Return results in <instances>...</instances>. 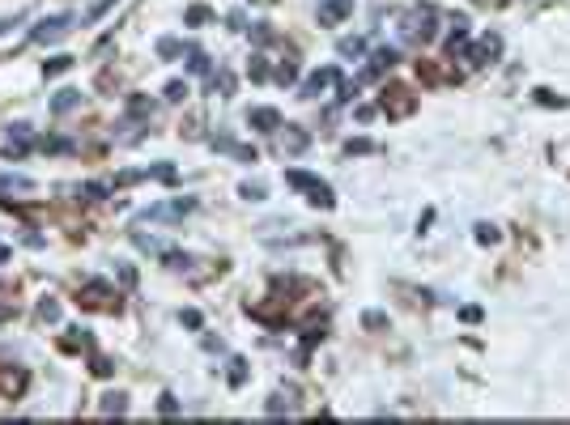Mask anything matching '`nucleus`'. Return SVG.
I'll return each mask as SVG.
<instances>
[{
	"label": "nucleus",
	"instance_id": "f257e3e1",
	"mask_svg": "<svg viewBox=\"0 0 570 425\" xmlns=\"http://www.w3.org/2000/svg\"><path fill=\"white\" fill-rule=\"evenodd\" d=\"M434 22H439V13H434L430 5H413V9H404V13H400L396 30H400V38H404V43L426 47V43L434 38Z\"/></svg>",
	"mask_w": 570,
	"mask_h": 425
},
{
	"label": "nucleus",
	"instance_id": "f03ea898",
	"mask_svg": "<svg viewBox=\"0 0 570 425\" xmlns=\"http://www.w3.org/2000/svg\"><path fill=\"white\" fill-rule=\"evenodd\" d=\"M285 183H290L294 192H302L315 208H332V204H336L332 187H328L324 179H315V175H306V171H285Z\"/></svg>",
	"mask_w": 570,
	"mask_h": 425
},
{
	"label": "nucleus",
	"instance_id": "7ed1b4c3",
	"mask_svg": "<svg viewBox=\"0 0 570 425\" xmlns=\"http://www.w3.org/2000/svg\"><path fill=\"white\" fill-rule=\"evenodd\" d=\"M464 60H469L473 69L498 64V60H502V34H498V30H485L477 43H469V47H464Z\"/></svg>",
	"mask_w": 570,
	"mask_h": 425
},
{
	"label": "nucleus",
	"instance_id": "20e7f679",
	"mask_svg": "<svg viewBox=\"0 0 570 425\" xmlns=\"http://www.w3.org/2000/svg\"><path fill=\"white\" fill-rule=\"evenodd\" d=\"M379 111H383L387 120H404V115L418 111V94H408L404 85H387V89L379 94Z\"/></svg>",
	"mask_w": 570,
	"mask_h": 425
},
{
	"label": "nucleus",
	"instance_id": "39448f33",
	"mask_svg": "<svg viewBox=\"0 0 570 425\" xmlns=\"http://www.w3.org/2000/svg\"><path fill=\"white\" fill-rule=\"evenodd\" d=\"M192 208H196V200L175 196V200H162V204H149V208L141 212V222H179V217H187Z\"/></svg>",
	"mask_w": 570,
	"mask_h": 425
},
{
	"label": "nucleus",
	"instance_id": "423d86ee",
	"mask_svg": "<svg viewBox=\"0 0 570 425\" xmlns=\"http://www.w3.org/2000/svg\"><path fill=\"white\" fill-rule=\"evenodd\" d=\"M332 85H341V69L336 64H328V69H315V73H311L306 81H302V98H320V94H328Z\"/></svg>",
	"mask_w": 570,
	"mask_h": 425
},
{
	"label": "nucleus",
	"instance_id": "0eeeda50",
	"mask_svg": "<svg viewBox=\"0 0 570 425\" xmlns=\"http://www.w3.org/2000/svg\"><path fill=\"white\" fill-rule=\"evenodd\" d=\"M69 30H73V17H69V13H56V17H43V22L30 30V38H34V43H56V38H64Z\"/></svg>",
	"mask_w": 570,
	"mask_h": 425
},
{
	"label": "nucleus",
	"instance_id": "6e6552de",
	"mask_svg": "<svg viewBox=\"0 0 570 425\" xmlns=\"http://www.w3.org/2000/svg\"><path fill=\"white\" fill-rule=\"evenodd\" d=\"M396 60H400V47H379L375 56H371V64L362 69V81H375V77H383V73H387Z\"/></svg>",
	"mask_w": 570,
	"mask_h": 425
},
{
	"label": "nucleus",
	"instance_id": "1a4fd4ad",
	"mask_svg": "<svg viewBox=\"0 0 570 425\" xmlns=\"http://www.w3.org/2000/svg\"><path fill=\"white\" fill-rule=\"evenodd\" d=\"M213 149H218V153H226V157H238V162H247V166H251V162H260V153H255L251 145H238L234 136H213Z\"/></svg>",
	"mask_w": 570,
	"mask_h": 425
},
{
	"label": "nucleus",
	"instance_id": "9d476101",
	"mask_svg": "<svg viewBox=\"0 0 570 425\" xmlns=\"http://www.w3.org/2000/svg\"><path fill=\"white\" fill-rule=\"evenodd\" d=\"M247 124H251L255 132H277V128H281V111H277V106H251V111H247Z\"/></svg>",
	"mask_w": 570,
	"mask_h": 425
},
{
	"label": "nucleus",
	"instance_id": "9b49d317",
	"mask_svg": "<svg viewBox=\"0 0 570 425\" xmlns=\"http://www.w3.org/2000/svg\"><path fill=\"white\" fill-rule=\"evenodd\" d=\"M353 13V0H320V26H336Z\"/></svg>",
	"mask_w": 570,
	"mask_h": 425
},
{
	"label": "nucleus",
	"instance_id": "f8f14e48",
	"mask_svg": "<svg viewBox=\"0 0 570 425\" xmlns=\"http://www.w3.org/2000/svg\"><path fill=\"white\" fill-rule=\"evenodd\" d=\"M277 132H281V149H285V153H302V149L311 145V132L298 128V124H281Z\"/></svg>",
	"mask_w": 570,
	"mask_h": 425
},
{
	"label": "nucleus",
	"instance_id": "ddd939ff",
	"mask_svg": "<svg viewBox=\"0 0 570 425\" xmlns=\"http://www.w3.org/2000/svg\"><path fill=\"white\" fill-rule=\"evenodd\" d=\"M0 192H13V196H34L38 183L30 175H0Z\"/></svg>",
	"mask_w": 570,
	"mask_h": 425
},
{
	"label": "nucleus",
	"instance_id": "4468645a",
	"mask_svg": "<svg viewBox=\"0 0 570 425\" xmlns=\"http://www.w3.org/2000/svg\"><path fill=\"white\" fill-rule=\"evenodd\" d=\"M98 412H102V417H124V412H128V396H124V391H107V396L98 400Z\"/></svg>",
	"mask_w": 570,
	"mask_h": 425
},
{
	"label": "nucleus",
	"instance_id": "2eb2a0df",
	"mask_svg": "<svg viewBox=\"0 0 570 425\" xmlns=\"http://www.w3.org/2000/svg\"><path fill=\"white\" fill-rule=\"evenodd\" d=\"M73 106H81V89H60L56 98H51V111L56 115H69Z\"/></svg>",
	"mask_w": 570,
	"mask_h": 425
},
{
	"label": "nucleus",
	"instance_id": "dca6fc26",
	"mask_svg": "<svg viewBox=\"0 0 570 425\" xmlns=\"http://www.w3.org/2000/svg\"><path fill=\"white\" fill-rule=\"evenodd\" d=\"M336 56H345V60H362V56H366V38H341V43H336Z\"/></svg>",
	"mask_w": 570,
	"mask_h": 425
},
{
	"label": "nucleus",
	"instance_id": "f3484780",
	"mask_svg": "<svg viewBox=\"0 0 570 425\" xmlns=\"http://www.w3.org/2000/svg\"><path fill=\"white\" fill-rule=\"evenodd\" d=\"M115 5H120V0H94V5H90V9L81 13V26H94L98 17H107V13H111Z\"/></svg>",
	"mask_w": 570,
	"mask_h": 425
},
{
	"label": "nucleus",
	"instance_id": "a211bd4d",
	"mask_svg": "<svg viewBox=\"0 0 570 425\" xmlns=\"http://www.w3.org/2000/svg\"><path fill=\"white\" fill-rule=\"evenodd\" d=\"M187 73H196V77H204V73H213L209 56H204L200 47H187Z\"/></svg>",
	"mask_w": 570,
	"mask_h": 425
},
{
	"label": "nucleus",
	"instance_id": "6ab92c4d",
	"mask_svg": "<svg viewBox=\"0 0 570 425\" xmlns=\"http://www.w3.org/2000/svg\"><path fill=\"white\" fill-rule=\"evenodd\" d=\"M183 22H187V26H209V22H213V9H209V5H192V9L183 13Z\"/></svg>",
	"mask_w": 570,
	"mask_h": 425
},
{
	"label": "nucleus",
	"instance_id": "aec40b11",
	"mask_svg": "<svg viewBox=\"0 0 570 425\" xmlns=\"http://www.w3.org/2000/svg\"><path fill=\"white\" fill-rule=\"evenodd\" d=\"M73 69V56H51V60H43V77H60V73H69Z\"/></svg>",
	"mask_w": 570,
	"mask_h": 425
},
{
	"label": "nucleus",
	"instance_id": "412c9836",
	"mask_svg": "<svg viewBox=\"0 0 570 425\" xmlns=\"http://www.w3.org/2000/svg\"><path fill=\"white\" fill-rule=\"evenodd\" d=\"M226 379H230V387H243V383H247V361H243V357H230Z\"/></svg>",
	"mask_w": 570,
	"mask_h": 425
},
{
	"label": "nucleus",
	"instance_id": "4be33fe9",
	"mask_svg": "<svg viewBox=\"0 0 570 425\" xmlns=\"http://www.w3.org/2000/svg\"><path fill=\"white\" fill-rule=\"evenodd\" d=\"M158 56L162 60H179L183 56V43L179 38H158Z\"/></svg>",
	"mask_w": 570,
	"mask_h": 425
},
{
	"label": "nucleus",
	"instance_id": "5701e85b",
	"mask_svg": "<svg viewBox=\"0 0 570 425\" xmlns=\"http://www.w3.org/2000/svg\"><path fill=\"white\" fill-rule=\"evenodd\" d=\"M473 230H477V243H481V247H494V243L502 238V230L490 226V222H481V226H473Z\"/></svg>",
	"mask_w": 570,
	"mask_h": 425
},
{
	"label": "nucleus",
	"instance_id": "b1692460",
	"mask_svg": "<svg viewBox=\"0 0 570 425\" xmlns=\"http://www.w3.org/2000/svg\"><path fill=\"white\" fill-rule=\"evenodd\" d=\"M128 115H153V102L141 98V94H132V98H128Z\"/></svg>",
	"mask_w": 570,
	"mask_h": 425
},
{
	"label": "nucleus",
	"instance_id": "393cba45",
	"mask_svg": "<svg viewBox=\"0 0 570 425\" xmlns=\"http://www.w3.org/2000/svg\"><path fill=\"white\" fill-rule=\"evenodd\" d=\"M162 98H166V102H183V98H187V81H166Z\"/></svg>",
	"mask_w": 570,
	"mask_h": 425
},
{
	"label": "nucleus",
	"instance_id": "a878e982",
	"mask_svg": "<svg viewBox=\"0 0 570 425\" xmlns=\"http://www.w3.org/2000/svg\"><path fill=\"white\" fill-rule=\"evenodd\" d=\"M38 319H47V324H56V319H60V302L43 298V302H38Z\"/></svg>",
	"mask_w": 570,
	"mask_h": 425
},
{
	"label": "nucleus",
	"instance_id": "bb28decb",
	"mask_svg": "<svg viewBox=\"0 0 570 425\" xmlns=\"http://www.w3.org/2000/svg\"><path fill=\"white\" fill-rule=\"evenodd\" d=\"M247 73H251V81H269V60H264V56H251V69H247Z\"/></svg>",
	"mask_w": 570,
	"mask_h": 425
},
{
	"label": "nucleus",
	"instance_id": "cd10ccee",
	"mask_svg": "<svg viewBox=\"0 0 570 425\" xmlns=\"http://www.w3.org/2000/svg\"><path fill=\"white\" fill-rule=\"evenodd\" d=\"M353 153H375V145H371L366 136H357V141H345V157H353Z\"/></svg>",
	"mask_w": 570,
	"mask_h": 425
},
{
	"label": "nucleus",
	"instance_id": "c85d7f7f",
	"mask_svg": "<svg viewBox=\"0 0 570 425\" xmlns=\"http://www.w3.org/2000/svg\"><path fill=\"white\" fill-rule=\"evenodd\" d=\"M273 77H277V81H281V85H290V81H298V69H294V64H290V60H281V64H277V73H273Z\"/></svg>",
	"mask_w": 570,
	"mask_h": 425
},
{
	"label": "nucleus",
	"instance_id": "c756f323",
	"mask_svg": "<svg viewBox=\"0 0 570 425\" xmlns=\"http://www.w3.org/2000/svg\"><path fill=\"white\" fill-rule=\"evenodd\" d=\"M158 412H162V417H175V412H179V400H175L171 391H162V396H158Z\"/></svg>",
	"mask_w": 570,
	"mask_h": 425
},
{
	"label": "nucleus",
	"instance_id": "7c9ffc66",
	"mask_svg": "<svg viewBox=\"0 0 570 425\" xmlns=\"http://www.w3.org/2000/svg\"><path fill=\"white\" fill-rule=\"evenodd\" d=\"M238 196L243 200H264V183H238Z\"/></svg>",
	"mask_w": 570,
	"mask_h": 425
},
{
	"label": "nucleus",
	"instance_id": "2f4dec72",
	"mask_svg": "<svg viewBox=\"0 0 570 425\" xmlns=\"http://www.w3.org/2000/svg\"><path fill=\"white\" fill-rule=\"evenodd\" d=\"M85 200H102V196H107V183H85V187H77Z\"/></svg>",
	"mask_w": 570,
	"mask_h": 425
},
{
	"label": "nucleus",
	"instance_id": "473e14b6",
	"mask_svg": "<svg viewBox=\"0 0 570 425\" xmlns=\"http://www.w3.org/2000/svg\"><path fill=\"white\" fill-rule=\"evenodd\" d=\"M362 324H366V328H387V315L383 310H366V315H362Z\"/></svg>",
	"mask_w": 570,
	"mask_h": 425
},
{
	"label": "nucleus",
	"instance_id": "72a5a7b5",
	"mask_svg": "<svg viewBox=\"0 0 570 425\" xmlns=\"http://www.w3.org/2000/svg\"><path fill=\"white\" fill-rule=\"evenodd\" d=\"M269 417H281V412H290V404H285V396H269Z\"/></svg>",
	"mask_w": 570,
	"mask_h": 425
},
{
	"label": "nucleus",
	"instance_id": "f704fd0d",
	"mask_svg": "<svg viewBox=\"0 0 570 425\" xmlns=\"http://www.w3.org/2000/svg\"><path fill=\"white\" fill-rule=\"evenodd\" d=\"M132 243H136L141 251H166V247H162L158 238H145V234H132Z\"/></svg>",
	"mask_w": 570,
	"mask_h": 425
},
{
	"label": "nucleus",
	"instance_id": "c9c22d12",
	"mask_svg": "<svg viewBox=\"0 0 570 425\" xmlns=\"http://www.w3.org/2000/svg\"><path fill=\"white\" fill-rule=\"evenodd\" d=\"M43 149H47V153H69L73 145H69V141H60V136H51V141H43Z\"/></svg>",
	"mask_w": 570,
	"mask_h": 425
},
{
	"label": "nucleus",
	"instance_id": "e433bc0d",
	"mask_svg": "<svg viewBox=\"0 0 570 425\" xmlns=\"http://www.w3.org/2000/svg\"><path fill=\"white\" fill-rule=\"evenodd\" d=\"M166 264H171V268H187V264H192V255H179V251H166Z\"/></svg>",
	"mask_w": 570,
	"mask_h": 425
},
{
	"label": "nucleus",
	"instance_id": "4c0bfd02",
	"mask_svg": "<svg viewBox=\"0 0 570 425\" xmlns=\"http://www.w3.org/2000/svg\"><path fill=\"white\" fill-rule=\"evenodd\" d=\"M255 43H273V30H269V22H255Z\"/></svg>",
	"mask_w": 570,
	"mask_h": 425
},
{
	"label": "nucleus",
	"instance_id": "58836bf2",
	"mask_svg": "<svg viewBox=\"0 0 570 425\" xmlns=\"http://www.w3.org/2000/svg\"><path fill=\"white\" fill-rule=\"evenodd\" d=\"M536 102H545V106H566V102H562V98H553L549 89H536Z\"/></svg>",
	"mask_w": 570,
	"mask_h": 425
},
{
	"label": "nucleus",
	"instance_id": "ea45409f",
	"mask_svg": "<svg viewBox=\"0 0 570 425\" xmlns=\"http://www.w3.org/2000/svg\"><path fill=\"white\" fill-rule=\"evenodd\" d=\"M179 319H183V324H187V328H200V324H204V319H200V310H183Z\"/></svg>",
	"mask_w": 570,
	"mask_h": 425
},
{
	"label": "nucleus",
	"instance_id": "a19ab883",
	"mask_svg": "<svg viewBox=\"0 0 570 425\" xmlns=\"http://www.w3.org/2000/svg\"><path fill=\"white\" fill-rule=\"evenodd\" d=\"M459 319H464V324H477L481 310H477V306H464V310H459Z\"/></svg>",
	"mask_w": 570,
	"mask_h": 425
},
{
	"label": "nucleus",
	"instance_id": "79ce46f5",
	"mask_svg": "<svg viewBox=\"0 0 570 425\" xmlns=\"http://www.w3.org/2000/svg\"><path fill=\"white\" fill-rule=\"evenodd\" d=\"M120 281H124V285H128V289H132V285H136V273H132V268H128V264H124V268H120Z\"/></svg>",
	"mask_w": 570,
	"mask_h": 425
},
{
	"label": "nucleus",
	"instance_id": "37998d69",
	"mask_svg": "<svg viewBox=\"0 0 570 425\" xmlns=\"http://www.w3.org/2000/svg\"><path fill=\"white\" fill-rule=\"evenodd\" d=\"M5 259H9V247H5V243H0V264H5Z\"/></svg>",
	"mask_w": 570,
	"mask_h": 425
},
{
	"label": "nucleus",
	"instance_id": "c03bdc74",
	"mask_svg": "<svg viewBox=\"0 0 570 425\" xmlns=\"http://www.w3.org/2000/svg\"><path fill=\"white\" fill-rule=\"evenodd\" d=\"M477 5H498V0H477Z\"/></svg>",
	"mask_w": 570,
	"mask_h": 425
}]
</instances>
